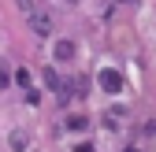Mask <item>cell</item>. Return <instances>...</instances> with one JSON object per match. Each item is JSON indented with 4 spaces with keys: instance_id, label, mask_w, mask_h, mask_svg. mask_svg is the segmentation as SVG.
<instances>
[{
    "instance_id": "obj_6",
    "label": "cell",
    "mask_w": 156,
    "mask_h": 152,
    "mask_svg": "<svg viewBox=\"0 0 156 152\" xmlns=\"http://www.w3.org/2000/svg\"><path fill=\"white\" fill-rule=\"evenodd\" d=\"M74 152H93V145H78V148H74Z\"/></svg>"
},
{
    "instance_id": "obj_2",
    "label": "cell",
    "mask_w": 156,
    "mask_h": 152,
    "mask_svg": "<svg viewBox=\"0 0 156 152\" xmlns=\"http://www.w3.org/2000/svg\"><path fill=\"white\" fill-rule=\"evenodd\" d=\"M26 145H30V141H26V134H11V148H15V152H23Z\"/></svg>"
},
{
    "instance_id": "obj_4",
    "label": "cell",
    "mask_w": 156,
    "mask_h": 152,
    "mask_svg": "<svg viewBox=\"0 0 156 152\" xmlns=\"http://www.w3.org/2000/svg\"><path fill=\"white\" fill-rule=\"evenodd\" d=\"M67 130H86V115H71L67 119Z\"/></svg>"
},
{
    "instance_id": "obj_5",
    "label": "cell",
    "mask_w": 156,
    "mask_h": 152,
    "mask_svg": "<svg viewBox=\"0 0 156 152\" xmlns=\"http://www.w3.org/2000/svg\"><path fill=\"white\" fill-rule=\"evenodd\" d=\"M34 26H37V33H48V19L45 15H34Z\"/></svg>"
},
{
    "instance_id": "obj_7",
    "label": "cell",
    "mask_w": 156,
    "mask_h": 152,
    "mask_svg": "<svg viewBox=\"0 0 156 152\" xmlns=\"http://www.w3.org/2000/svg\"><path fill=\"white\" fill-rule=\"evenodd\" d=\"M126 152H138V148H126Z\"/></svg>"
},
{
    "instance_id": "obj_3",
    "label": "cell",
    "mask_w": 156,
    "mask_h": 152,
    "mask_svg": "<svg viewBox=\"0 0 156 152\" xmlns=\"http://www.w3.org/2000/svg\"><path fill=\"white\" fill-rule=\"evenodd\" d=\"M56 52H60V60H71V56H74V45H71V41H60Z\"/></svg>"
},
{
    "instance_id": "obj_1",
    "label": "cell",
    "mask_w": 156,
    "mask_h": 152,
    "mask_svg": "<svg viewBox=\"0 0 156 152\" xmlns=\"http://www.w3.org/2000/svg\"><path fill=\"white\" fill-rule=\"evenodd\" d=\"M101 85H104V93H119V89H123V78H119L115 71H104V74H101Z\"/></svg>"
}]
</instances>
